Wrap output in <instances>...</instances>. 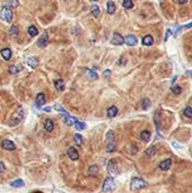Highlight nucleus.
Segmentation results:
<instances>
[{"instance_id":"0eeeda50","label":"nucleus","mask_w":192,"mask_h":193,"mask_svg":"<svg viewBox=\"0 0 192 193\" xmlns=\"http://www.w3.org/2000/svg\"><path fill=\"white\" fill-rule=\"evenodd\" d=\"M111 43L114 44V45H122V44L124 43V39L122 38L121 34L114 33L113 36H112V40H111Z\"/></svg>"},{"instance_id":"de8ad7c7","label":"nucleus","mask_w":192,"mask_h":193,"mask_svg":"<svg viewBox=\"0 0 192 193\" xmlns=\"http://www.w3.org/2000/svg\"><path fill=\"white\" fill-rule=\"evenodd\" d=\"M43 111H44V112H50V111H51V107H44Z\"/></svg>"},{"instance_id":"a18cd8bd","label":"nucleus","mask_w":192,"mask_h":193,"mask_svg":"<svg viewBox=\"0 0 192 193\" xmlns=\"http://www.w3.org/2000/svg\"><path fill=\"white\" fill-rule=\"evenodd\" d=\"M5 172V165L3 163H0V173H3Z\"/></svg>"},{"instance_id":"ddd939ff","label":"nucleus","mask_w":192,"mask_h":193,"mask_svg":"<svg viewBox=\"0 0 192 193\" xmlns=\"http://www.w3.org/2000/svg\"><path fill=\"white\" fill-rule=\"evenodd\" d=\"M124 42L127 43V45H129V46H134V45L137 44V42H138V41H137V38H136L134 35L130 34V35H128V36L126 38Z\"/></svg>"},{"instance_id":"49530a36","label":"nucleus","mask_w":192,"mask_h":193,"mask_svg":"<svg viewBox=\"0 0 192 193\" xmlns=\"http://www.w3.org/2000/svg\"><path fill=\"white\" fill-rule=\"evenodd\" d=\"M177 2H179L180 5H184V3L188 2V0H177Z\"/></svg>"},{"instance_id":"7c9ffc66","label":"nucleus","mask_w":192,"mask_h":193,"mask_svg":"<svg viewBox=\"0 0 192 193\" xmlns=\"http://www.w3.org/2000/svg\"><path fill=\"white\" fill-rule=\"evenodd\" d=\"M149 106H150V101H149L148 98H144V99H142V103H141L142 110H147Z\"/></svg>"},{"instance_id":"f8f14e48","label":"nucleus","mask_w":192,"mask_h":193,"mask_svg":"<svg viewBox=\"0 0 192 193\" xmlns=\"http://www.w3.org/2000/svg\"><path fill=\"white\" fill-rule=\"evenodd\" d=\"M48 42H49V38H48V34H43L38 41V44L40 48H45L48 45Z\"/></svg>"},{"instance_id":"423d86ee","label":"nucleus","mask_w":192,"mask_h":193,"mask_svg":"<svg viewBox=\"0 0 192 193\" xmlns=\"http://www.w3.org/2000/svg\"><path fill=\"white\" fill-rule=\"evenodd\" d=\"M1 146H2V148L3 149H6V150H9V151H13V150H15L16 149V146H15V143L13 142V141H10V140H3L2 142H1Z\"/></svg>"},{"instance_id":"aec40b11","label":"nucleus","mask_w":192,"mask_h":193,"mask_svg":"<svg viewBox=\"0 0 192 193\" xmlns=\"http://www.w3.org/2000/svg\"><path fill=\"white\" fill-rule=\"evenodd\" d=\"M106 11L109 13V14H114L115 11V5L113 1H107V3H106Z\"/></svg>"},{"instance_id":"9b49d317","label":"nucleus","mask_w":192,"mask_h":193,"mask_svg":"<svg viewBox=\"0 0 192 193\" xmlns=\"http://www.w3.org/2000/svg\"><path fill=\"white\" fill-rule=\"evenodd\" d=\"M54 128V124H53V121L51 119H46L44 121V130L48 131V132H51Z\"/></svg>"},{"instance_id":"a878e982","label":"nucleus","mask_w":192,"mask_h":193,"mask_svg":"<svg viewBox=\"0 0 192 193\" xmlns=\"http://www.w3.org/2000/svg\"><path fill=\"white\" fill-rule=\"evenodd\" d=\"M171 90H172L175 95H179V94H181V93H182V87H181V86H179V85H172Z\"/></svg>"},{"instance_id":"2f4dec72","label":"nucleus","mask_w":192,"mask_h":193,"mask_svg":"<svg viewBox=\"0 0 192 193\" xmlns=\"http://www.w3.org/2000/svg\"><path fill=\"white\" fill-rule=\"evenodd\" d=\"M122 5H123V7H124V8H127V9H130V8H132V7H134V2H132V0H123Z\"/></svg>"},{"instance_id":"79ce46f5","label":"nucleus","mask_w":192,"mask_h":193,"mask_svg":"<svg viewBox=\"0 0 192 193\" xmlns=\"http://www.w3.org/2000/svg\"><path fill=\"white\" fill-rule=\"evenodd\" d=\"M158 116H159V113L158 112H156L155 113V123H156V127H157V129H159V120H158Z\"/></svg>"},{"instance_id":"6ab92c4d","label":"nucleus","mask_w":192,"mask_h":193,"mask_svg":"<svg viewBox=\"0 0 192 193\" xmlns=\"http://www.w3.org/2000/svg\"><path fill=\"white\" fill-rule=\"evenodd\" d=\"M154 43V39L152 35H146L144 39H142V44L146 45V46H150Z\"/></svg>"},{"instance_id":"864d4df0","label":"nucleus","mask_w":192,"mask_h":193,"mask_svg":"<svg viewBox=\"0 0 192 193\" xmlns=\"http://www.w3.org/2000/svg\"><path fill=\"white\" fill-rule=\"evenodd\" d=\"M94 1H97V0H94Z\"/></svg>"},{"instance_id":"7ed1b4c3","label":"nucleus","mask_w":192,"mask_h":193,"mask_svg":"<svg viewBox=\"0 0 192 193\" xmlns=\"http://www.w3.org/2000/svg\"><path fill=\"white\" fill-rule=\"evenodd\" d=\"M131 189L132 190H140V189H144V188H146L147 186V183L144 181V180H141V178H139V177H134L132 180H131Z\"/></svg>"},{"instance_id":"e433bc0d","label":"nucleus","mask_w":192,"mask_h":193,"mask_svg":"<svg viewBox=\"0 0 192 193\" xmlns=\"http://www.w3.org/2000/svg\"><path fill=\"white\" fill-rule=\"evenodd\" d=\"M75 127H76V129L77 130H83L86 125H85V123L84 122H81V121H78V120H76V122H75Z\"/></svg>"},{"instance_id":"4be33fe9","label":"nucleus","mask_w":192,"mask_h":193,"mask_svg":"<svg viewBox=\"0 0 192 193\" xmlns=\"http://www.w3.org/2000/svg\"><path fill=\"white\" fill-rule=\"evenodd\" d=\"M117 109H116V106H111L110 109H107V116L109 117H114V116H116V114H117Z\"/></svg>"},{"instance_id":"37998d69","label":"nucleus","mask_w":192,"mask_h":193,"mask_svg":"<svg viewBox=\"0 0 192 193\" xmlns=\"http://www.w3.org/2000/svg\"><path fill=\"white\" fill-rule=\"evenodd\" d=\"M171 35H172V31H171V29H167V31H166V35H165V41H167V39H169V38H170V36H171Z\"/></svg>"},{"instance_id":"58836bf2","label":"nucleus","mask_w":192,"mask_h":193,"mask_svg":"<svg viewBox=\"0 0 192 193\" xmlns=\"http://www.w3.org/2000/svg\"><path fill=\"white\" fill-rule=\"evenodd\" d=\"M10 35H13V36H16V35H18V27L17 26H11L10 27Z\"/></svg>"},{"instance_id":"412c9836","label":"nucleus","mask_w":192,"mask_h":193,"mask_svg":"<svg viewBox=\"0 0 192 193\" xmlns=\"http://www.w3.org/2000/svg\"><path fill=\"white\" fill-rule=\"evenodd\" d=\"M1 56L5 60H10L11 58V51L10 49H2L1 50Z\"/></svg>"},{"instance_id":"72a5a7b5","label":"nucleus","mask_w":192,"mask_h":193,"mask_svg":"<svg viewBox=\"0 0 192 193\" xmlns=\"http://www.w3.org/2000/svg\"><path fill=\"white\" fill-rule=\"evenodd\" d=\"M192 27V23H190V24H187V25H183V26H181V27H179L177 29H176V35L177 34H180L183 29H188V28H191Z\"/></svg>"},{"instance_id":"dca6fc26","label":"nucleus","mask_w":192,"mask_h":193,"mask_svg":"<svg viewBox=\"0 0 192 193\" xmlns=\"http://www.w3.org/2000/svg\"><path fill=\"white\" fill-rule=\"evenodd\" d=\"M19 5L18 0H6L5 1V6L7 8H17Z\"/></svg>"},{"instance_id":"f257e3e1","label":"nucleus","mask_w":192,"mask_h":193,"mask_svg":"<svg viewBox=\"0 0 192 193\" xmlns=\"http://www.w3.org/2000/svg\"><path fill=\"white\" fill-rule=\"evenodd\" d=\"M115 189V182L113 177H106L104 183H103V192H111Z\"/></svg>"},{"instance_id":"20e7f679","label":"nucleus","mask_w":192,"mask_h":193,"mask_svg":"<svg viewBox=\"0 0 192 193\" xmlns=\"http://www.w3.org/2000/svg\"><path fill=\"white\" fill-rule=\"evenodd\" d=\"M24 116H25L24 110L20 109L19 111H17V112L13 115V117H11V122H10V125H16V124H18L20 121H23Z\"/></svg>"},{"instance_id":"5701e85b","label":"nucleus","mask_w":192,"mask_h":193,"mask_svg":"<svg viewBox=\"0 0 192 193\" xmlns=\"http://www.w3.org/2000/svg\"><path fill=\"white\" fill-rule=\"evenodd\" d=\"M150 131H148V130H144L141 133H140V138L144 140V141H149L150 140Z\"/></svg>"},{"instance_id":"c756f323","label":"nucleus","mask_w":192,"mask_h":193,"mask_svg":"<svg viewBox=\"0 0 192 193\" xmlns=\"http://www.w3.org/2000/svg\"><path fill=\"white\" fill-rule=\"evenodd\" d=\"M74 140H75V142L77 143V146H81V145H83V137L79 135V133H76V135H74Z\"/></svg>"},{"instance_id":"c85d7f7f","label":"nucleus","mask_w":192,"mask_h":193,"mask_svg":"<svg viewBox=\"0 0 192 193\" xmlns=\"http://www.w3.org/2000/svg\"><path fill=\"white\" fill-rule=\"evenodd\" d=\"M28 34H30L32 38L36 36V35H38V28H36L35 26H30V27H28Z\"/></svg>"},{"instance_id":"ea45409f","label":"nucleus","mask_w":192,"mask_h":193,"mask_svg":"<svg viewBox=\"0 0 192 193\" xmlns=\"http://www.w3.org/2000/svg\"><path fill=\"white\" fill-rule=\"evenodd\" d=\"M115 150V146L113 143H107V147H106V151L107 153H113Z\"/></svg>"},{"instance_id":"39448f33","label":"nucleus","mask_w":192,"mask_h":193,"mask_svg":"<svg viewBox=\"0 0 192 193\" xmlns=\"http://www.w3.org/2000/svg\"><path fill=\"white\" fill-rule=\"evenodd\" d=\"M0 17H1V19H3L5 21H8V23H9L10 20L13 19V11H11V9L5 7V8L1 10Z\"/></svg>"},{"instance_id":"2eb2a0df","label":"nucleus","mask_w":192,"mask_h":193,"mask_svg":"<svg viewBox=\"0 0 192 193\" xmlns=\"http://www.w3.org/2000/svg\"><path fill=\"white\" fill-rule=\"evenodd\" d=\"M84 72H85V76L88 78V79H92V80H96V79L98 78L97 74H96L95 71L91 70V69H85V70H84Z\"/></svg>"},{"instance_id":"603ef678","label":"nucleus","mask_w":192,"mask_h":193,"mask_svg":"<svg viewBox=\"0 0 192 193\" xmlns=\"http://www.w3.org/2000/svg\"><path fill=\"white\" fill-rule=\"evenodd\" d=\"M191 155H192V149H191Z\"/></svg>"},{"instance_id":"6e6552de","label":"nucleus","mask_w":192,"mask_h":193,"mask_svg":"<svg viewBox=\"0 0 192 193\" xmlns=\"http://www.w3.org/2000/svg\"><path fill=\"white\" fill-rule=\"evenodd\" d=\"M171 166H172V160H171L170 158L163 160V162L159 164V168H160L162 171H169V170L171 168Z\"/></svg>"},{"instance_id":"09e8293b","label":"nucleus","mask_w":192,"mask_h":193,"mask_svg":"<svg viewBox=\"0 0 192 193\" xmlns=\"http://www.w3.org/2000/svg\"><path fill=\"white\" fill-rule=\"evenodd\" d=\"M185 74H187V76H192V70H188Z\"/></svg>"},{"instance_id":"bb28decb","label":"nucleus","mask_w":192,"mask_h":193,"mask_svg":"<svg viewBox=\"0 0 192 193\" xmlns=\"http://www.w3.org/2000/svg\"><path fill=\"white\" fill-rule=\"evenodd\" d=\"M113 140H114V133H113L112 130H110V131H107V133H106V141H107L109 143H113Z\"/></svg>"},{"instance_id":"f03ea898","label":"nucleus","mask_w":192,"mask_h":193,"mask_svg":"<svg viewBox=\"0 0 192 193\" xmlns=\"http://www.w3.org/2000/svg\"><path fill=\"white\" fill-rule=\"evenodd\" d=\"M107 172L111 175L110 177H113L119 173V167H117V163L115 159H110L107 163Z\"/></svg>"},{"instance_id":"a19ab883","label":"nucleus","mask_w":192,"mask_h":193,"mask_svg":"<svg viewBox=\"0 0 192 193\" xmlns=\"http://www.w3.org/2000/svg\"><path fill=\"white\" fill-rule=\"evenodd\" d=\"M103 76H104L105 79H110V77H111V70H110V69H106V70L103 72Z\"/></svg>"},{"instance_id":"a211bd4d","label":"nucleus","mask_w":192,"mask_h":193,"mask_svg":"<svg viewBox=\"0 0 192 193\" xmlns=\"http://www.w3.org/2000/svg\"><path fill=\"white\" fill-rule=\"evenodd\" d=\"M27 64L31 67V68H36L38 64V60L35 57H31V58L27 59Z\"/></svg>"},{"instance_id":"cd10ccee","label":"nucleus","mask_w":192,"mask_h":193,"mask_svg":"<svg viewBox=\"0 0 192 193\" xmlns=\"http://www.w3.org/2000/svg\"><path fill=\"white\" fill-rule=\"evenodd\" d=\"M98 166L97 165H92V166H89V168H88V174L89 175H95V174L98 173Z\"/></svg>"},{"instance_id":"c9c22d12","label":"nucleus","mask_w":192,"mask_h":193,"mask_svg":"<svg viewBox=\"0 0 192 193\" xmlns=\"http://www.w3.org/2000/svg\"><path fill=\"white\" fill-rule=\"evenodd\" d=\"M53 109L56 110V111H58V112H60V113H62V114H68V112L61 106V105H59V104H56L54 106H53Z\"/></svg>"},{"instance_id":"b1692460","label":"nucleus","mask_w":192,"mask_h":193,"mask_svg":"<svg viewBox=\"0 0 192 193\" xmlns=\"http://www.w3.org/2000/svg\"><path fill=\"white\" fill-rule=\"evenodd\" d=\"M24 185H25V183L23 180H16L10 183V186H13V188H23Z\"/></svg>"},{"instance_id":"4468645a","label":"nucleus","mask_w":192,"mask_h":193,"mask_svg":"<svg viewBox=\"0 0 192 193\" xmlns=\"http://www.w3.org/2000/svg\"><path fill=\"white\" fill-rule=\"evenodd\" d=\"M35 102H36V105H38V107L43 106V105L45 104V95H44L43 93H40V94H38Z\"/></svg>"},{"instance_id":"c03bdc74","label":"nucleus","mask_w":192,"mask_h":193,"mask_svg":"<svg viewBox=\"0 0 192 193\" xmlns=\"http://www.w3.org/2000/svg\"><path fill=\"white\" fill-rule=\"evenodd\" d=\"M172 145H173V146H174V147H175V148H176V149H181V148H182V146H181L180 143L175 142V141H174V142H172Z\"/></svg>"},{"instance_id":"393cba45","label":"nucleus","mask_w":192,"mask_h":193,"mask_svg":"<svg viewBox=\"0 0 192 193\" xmlns=\"http://www.w3.org/2000/svg\"><path fill=\"white\" fill-rule=\"evenodd\" d=\"M91 11H92V14L94 15V17H98L99 14H101V9H99V7L96 6V5L91 7Z\"/></svg>"},{"instance_id":"9d476101","label":"nucleus","mask_w":192,"mask_h":193,"mask_svg":"<svg viewBox=\"0 0 192 193\" xmlns=\"http://www.w3.org/2000/svg\"><path fill=\"white\" fill-rule=\"evenodd\" d=\"M61 119L63 120V122H64L67 125H73V124H75V122H76V120H77L75 117L70 116L69 114H64V116H61Z\"/></svg>"},{"instance_id":"f3484780","label":"nucleus","mask_w":192,"mask_h":193,"mask_svg":"<svg viewBox=\"0 0 192 193\" xmlns=\"http://www.w3.org/2000/svg\"><path fill=\"white\" fill-rule=\"evenodd\" d=\"M54 86L59 92H63L64 90V81L62 79H57L54 81Z\"/></svg>"},{"instance_id":"473e14b6","label":"nucleus","mask_w":192,"mask_h":193,"mask_svg":"<svg viewBox=\"0 0 192 193\" xmlns=\"http://www.w3.org/2000/svg\"><path fill=\"white\" fill-rule=\"evenodd\" d=\"M19 71H20V67H18V66H10V68H9V72L13 75L18 74Z\"/></svg>"},{"instance_id":"4c0bfd02","label":"nucleus","mask_w":192,"mask_h":193,"mask_svg":"<svg viewBox=\"0 0 192 193\" xmlns=\"http://www.w3.org/2000/svg\"><path fill=\"white\" fill-rule=\"evenodd\" d=\"M183 114H184V116H187V117H192V109L191 107H185L184 109V111H183Z\"/></svg>"},{"instance_id":"8fccbe9b","label":"nucleus","mask_w":192,"mask_h":193,"mask_svg":"<svg viewBox=\"0 0 192 193\" xmlns=\"http://www.w3.org/2000/svg\"><path fill=\"white\" fill-rule=\"evenodd\" d=\"M52 193H64V192H62V191H59V190H53V192Z\"/></svg>"},{"instance_id":"f704fd0d","label":"nucleus","mask_w":192,"mask_h":193,"mask_svg":"<svg viewBox=\"0 0 192 193\" xmlns=\"http://www.w3.org/2000/svg\"><path fill=\"white\" fill-rule=\"evenodd\" d=\"M156 154V148L155 147H149L147 150H146V155L148 156V157H154Z\"/></svg>"},{"instance_id":"3c124183","label":"nucleus","mask_w":192,"mask_h":193,"mask_svg":"<svg viewBox=\"0 0 192 193\" xmlns=\"http://www.w3.org/2000/svg\"><path fill=\"white\" fill-rule=\"evenodd\" d=\"M32 193H43V192H41V191H34V192H32Z\"/></svg>"},{"instance_id":"1a4fd4ad","label":"nucleus","mask_w":192,"mask_h":193,"mask_svg":"<svg viewBox=\"0 0 192 193\" xmlns=\"http://www.w3.org/2000/svg\"><path fill=\"white\" fill-rule=\"evenodd\" d=\"M68 156H69V158L70 159H73V160H77L78 158H79V154H78V151H77V149H75L74 147H70L69 149H68Z\"/></svg>"}]
</instances>
